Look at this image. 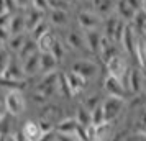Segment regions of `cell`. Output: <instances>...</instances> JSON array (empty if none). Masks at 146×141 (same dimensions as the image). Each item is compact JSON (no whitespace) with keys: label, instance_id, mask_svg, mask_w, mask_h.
<instances>
[{"label":"cell","instance_id":"7","mask_svg":"<svg viewBox=\"0 0 146 141\" xmlns=\"http://www.w3.org/2000/svg\"><path fill=\"white\" fill-rule=\"evenodd\" d=\"M71 71L76 72V74L82 75L86 81H92L99 75L100 69L97 66V62L92 59H79V61H74L72 66H71Z\"/></svg>","mask_w":146,"mask_h":141},{"label":"cell","instance_id":"35","mask_svg":"<svg viewBox=\"0 0 146 141\" xmlns=\"http://www.w3.org/2000/svg\"><path fill=\"white\" fill-rule=\"evenodd\" d=\"M125 141H146V131H135V133L128 134Z\"/></svg>","mask_w":146,"mask_h":141},{"label":"cell","instance_id":"4","mask_svg":"<svg viewBox=\"0 0 146 141\" xmlns=\"http://www.w3.org/2000/svg\"><path fill=\"white\" fill-rule=\"evenodd\" d=\"M126 105V99L123 97H108L104 99L102 102V110H104V117H105L107 123H113V121L118 118L121 112L125 110Z\"/></svg>","mask_w":146,"mask_h":141},{"label":"cell","instance_id":"39","mask_svg":"<svg viewBox=\"0 0 146 141\" xmlns=\"http://www.w3.org/2000/svg\"><path fill=\"white\" fill-rule=\"evenodd\" d=\"M17 2V7H18V10H27V8L31 7V0H15Z\"/></svg>","mask_w":146,"mask_h":141},{"label":"cell","instance_id":"2","mask_svg":"<svg viewBox=\"0 0 146 141\" xmlns=\"http://www.w3.org/2000/svg\"><path fill=\"white\" fill-rule=\"evenodd\" d=\"M126 21H123L121 18H118L117 15H112V17H108L104 20V26H102V31L105 34V38H108L110 41L113 43H117L120 44V41H121V36L125 33L126 30Z\"/></svg>","mask_w":146,"mask_h":141},{"label":"cell","instance_id":"9","mask_svg":"<svg viewBox=\"0 0 146 141\" xmlns=\"http://www.w3.org/2000/svg\"><path fill=\"white\" fill-rule=\"evenodd\" d=\"M104 90L108 97H123L125 99L128 90H126L125 84L121 82V79L115 77V75L107 74V77L104 79Z\"/></svg>","mask_w":146,"mask_h":141},{"label":"cell","instance_id":"34","mask_svg":"<svg viewBox=\"0 0 146 141\" xmlns=\"http://www.w3.org/2000/svg\"><path fill=\"white\" fill-rule=\"evenodd\" d=\"M31 7L38 8V10L46 13V12L51 10V2L49 0H31Z\"/></svg>","mask_w":146,"mask_h":141},{"label":"cell","instance_id":"33","mask_svg":"<svg viewBox=\"0 0 146 141\" xmlns=\"http://www.w3.org/2000/svg\"><path fill=\"white\" fill-rule=\"evenodd\" d=\"M51 53H53L54 56H56V59L61 62V61L64 59V54H66V44H64L59 38H58V40H56V43H54L53 49H51Z\"/></svg>","mask_w":146,"mask_h":141},{"label":"cell","instance_id":"45","mask_svg":"<svg viewBox=\"0 0 146 141\" xmlns=\"http://www.w3.org/2000/svg\"><path fill=\"white\" fill-rule=\"evenodd\" d=\"M2 48H5V44H3V43H2V41H0V49H2Z\"/></svg>","mask_w":146,"mask_h":141},{"label":"cell","instance_id":"36","mask_svg":"<svg viewBox=\"0 0 146 141\" xmlns=\"http://www.w3.org/2000/svg\"><path fill=\"white\" fill-rule=\"evenodd\" d=\"M10 38H12L10 30H8V28H5V26H0V41H2L3 44H7Z\"/></svg>","mask_w":146,"mask_h":141},{"label":"cell","instance_id":"24","mask_svg":"<svg viewBox=\"0 0 146 141\" xmlns=\"http://www.w3.org/2000/svg\"><path fill=\"white\" fill-rule=\"evenodd\" d=\"M40 53V46H38V41L33 40L31 36H28V40L25 41V44L21 46V49L18 51V58H20L21 61H25L27 58H30V56H33V54Z\"/></svg>","mask_w":146,"mask_h":141},{"label":"cell","instance_id":"1","mask_svg":"<svg viewBox=\"0 0 146 141\" xmlns=\"http://www.w3.org/2000/svg\"><path fill=\"white\" fill-rule=\"evenodd\" d=\"M123 84H125L126 90L133 95H139L145 92V84H146V77H145V71L141 67H130L128 74L123 77Z\"/></svg>","mask_w":146,"mask_h":141},{"label":"cell","instance_id":"31","mask_svg":"<svg viewBox=\"0 0 146 141\" xmlns=\"http://www.w3.org/2000/svg\"><path fill=\"white\" fill-rule=\"evenodd\" d=\"M102 102H104V99H102L99 94H94V95H89L86 100L82 102V107H86L89 112H94L97 107L102 105Z\"/></svg>","mask_w":146,"mask_h":141},{"label":"cell","instance_id":"46","mask_svg":"<svg viewBox=\"0 0 146 141\" xmlns=\"http://www.w3.org/2000/svg\"><path fill=\"white\" fill-rule=\"evenodd\" d=\"M143 94H145V95H146V84H145V92H143Z\"/></svg>","mask_w":146,"mask_h":141},{"label":"cell","instance_id":"30","mask_svg":"<svg viewBox=\"0 0 146 141\" xmlns=\"http://www.w3.org/2000/svg\"><path fill=\"white\" fill-rule=\"evenodd\" d=\"M49 25H51V23H49V21L48 20H44V21H41L40 25H36V26L33 28V30H31V31H30V36H31V38H33V40H40L41 36H43V34H46L48 31H51V28H49Z\"/></svg>","mask_w":146,"mask_h":141},{"label":"cell","instance_id":"25","mask_svg":"<svg viewBox=\"0 0 146 141\" xmlns=\"http://www.w3.org/2000/svg\"><path fill=\"white\" fill-rule=\"evenodd\" d=\"M27 89V81H13L8 79L7 75H0V90H25Z\"/></svg>","mask_w":146,"mask_h":141},{"label":"cell","instance_id":"8","mask_svg":"<svg viewBox=\"0 0 146 141\" xmlns=\"http://www.w3.org/2000/svg\"><path fill=\"white\" fill-rule=\"evenodd\" d=\"M105 67H107V74L115 75V77H118L121 81H123V77L128 74V69H130L128 61H126L123 53H118L117 56H113L112 59L105 64Z\"/></svg>","mask_w":146,"mask_h":141},{"label":"cell","instance_id":"14","mask_svg":"<svg viewBox=\"0 0 146 141\" xmlns=\"http://www.w3.org/2000/svg\"><path fill=\"white\" fill-rule=\"evenodd\" d=\"M8 79H13V81H27V77H25V72H23V62L21 59L15 54L12 56V59H10V64H8L7 71H5V74Z\"/></svg>","mask_w":146,"mask_h":141},{"label":"cell","instance_id":"29","mask_svg":"<svg viewBox=\"0 0 146 141\" xmlns=\"http://www.w3.org/2000/svg\"><path fill=\"white\" fill-rule=\"evenodd\" d=\"M76 120L79 121L80 126H90L92 125V112H89L86 107L80 105L77 108V113H76Z\"/></svg>","mask_w":146,"mask_h":141},{"label":"cell","instance_id":"12","mask_svg":"<svg viewBox=\"0 0 146 141\" xmlns=\"http://www.w3.org/2000/svg\"><path fill=\"white\" fill-rule=\"evenodd\" d=\"M66 82H67V87H69V92H71V97H74V95L80 94L84 89L87 87V82L82 75L76 74V72H72V71H69V72H66Z\"/></svg>","mask_w":146,"mask_h":141},{"label":"cell","instance_id":"40","mask_svg":"<svg viewBox=\"0 0 146 141\" xmlns=\"http://www.w3.org/2000/svg\"><path fill=\"white\" fill-rule=\"evenodd\" d=\"M15 136H17V141H28L27 138H25V134L21 133V131H17V133H15Z\"/></svg>","mask_w":146,"mask_h":141},{"label":"cell","instance_id":"17","mask_svg":"<svg viewBox=\"0 0 146 141\" xmlns=\"http://www.w3.org/2000/svg\"><path fill=\"white\" fill-rule=\"evenodd\" d=\"M8 30H10L12 36H13V34H20V33H28L27 17H25V12H23V10H18V12H15V13L12 15Z\"/></svg>","mask_w":146,"mask_h":141},{"label":"cell","instance_id":"26","mask_svg":"<svg viewBox=\"0 0 146 141\" xmlns=\"http://www.w3.org/2000/svg\"><path fill=\"white\" fill-rule=\"evenodd\" d=\"M28 36L30 34L28 33H20V34H13L10 40H8V43L5 44V48H7L10 53H15L18 54V51L21 49V46L25 44V41L28 40Z\"/></svg>","mask_w":146,"mask_h":141},{"label":"cell","instance_id":"23","mask_svg":"<svg viewBox=\"0 0 146 141\" xmlns=\"http://www.w3.org/2000/svg\"><path fill=\"white\" fill-rule=\"evenodd\" d=\"M59 66V61L56 59L51 51L41 53V74H49V72H56V69Z\"/></svg>","mask_w":146,"mask_h":141},{"label":"cell","instance_id":"3","mask_svg":"<svg viewBox=\"0 0 146 141\" xmlns=\"http://www.w3.org/2000/svg\"><path fill=\"white\" fill-rule=\"evenodd\" d=\"M3 105L7 113H10L12 117H20L21 113H25L27 108V100L23 97V90H8L5 92L3 97Z\"/></svg>","mask_w":146,"mask_h":141},{"label":"cell","instance_id":"41","mask_svg":"<svg viewBox=\"0 0 146 141\" xmlns=\"http://www.w3.org/2000/svg\"><path fill=\"white\" fill-rule=\"evenodd\" d=\"M5 115H7V110H5V105H3V103L0 102V120H2V118H3Z\"/></svg>","mask_w":146,"mask_h":141},{"label":"cell","instance_id":"43","mask_svg":"<svg viewBox=\"0 0 146 141\" xmlns=\"http://www.w3.org/2000/svg\"><path fill=\"white\" fill-rule=\"evenodd\" d=\"M3 141H17V136H15V134H10V136H7Z\"/></svg>","mask_w":146,"mask_h":141},{"label":"cell","instance_id":"21","mask_svg":"<svg viewBox=\"0 0 146 141\" xmlns=\"http://www.w3.org/2000/svg\"><path fill=\"white\" fill-rule=\"evenodd\" d=\"M44 12H41V10H38V8L35 7H30L25 10V17H27V28H28V33L33 30L36 25H40L41 21H44L46 18H44Z\"/></svg>","mask_w":146,"mask_h":141},{"label":"cell","instance_id":"47","mask_svg":"<svg viewBox=\"0 0 146 141\" xmlns=\"http://www.w3.org/2000/svg\"><path fill=\"white\" fill-rule=\"evenodd\" d=\"M0 141H3V140H2V136H0Z\"/></svg>","mask_w":146,"mask_h":141},{"label":"cell","instance_id":"32","mask_svg":"<svg viewBox=\"0 0 146 141\" xmlns=\"http://www.w3.org/2000/svg\"><path fill=\"white\" fill-rule=\"evenodd\" d=\"M10 59H12V53L8 51L7 48H2L0 49V75L5 74L8 64H10Z\"/></svg>","mask_w":146,"mask_h":141},{"label":"cell","instance_id":"6","mask_svg":"<svg viewBox=\"0 0 146 141\" xmlns=\"http://www.w3.org/2000/svg\"><path fill=\"white\" fill-rule=\"evenodd\" d=\"M77 23H79V26L82 31L102 30V26H104V18L95 10H80L79 13H77Z\"/></svg>","mask_w":146,"mask_h":141},{"label":"cell","instance_id":"48","mask_svg":"<svg viewBox=\"0 0 146 141\" xmlns=\"http://www.w3.org/2000/svg\"><path fill=\"white\" fill-rule=\"evenodd\" d=\"M97 141H102V140H97Z\"/></svg>","mask_w":146,"mask_h":141},{"label":"cell","instance_id":"19","mask_svg":"<svg viewBox=\"0 0 146 141\" xmlns=\"http://www.w3.org/2000/svg\"><path fill=\"white\" fill-rule=\"evenodd\" d=\"M94 3V10L105 20L108 17L115 15L117 10V0H92Z\"/></svg>","mask_w":146,"mask_h":141},{"label":"cell","instance_id":"20","mask_svg":"<svg viewBox=\"0 0 146 141\" xmlns=\"http://www.w3.org/2000/svg\"><path fill=\"white\" fill-rule=\"evenodd\" d=\"M48 21L53 26H58V28L67 26L69 25V12L67 10H59V8H51Z\"/></svg>","mask_w":146,"mask_h":141},{"label":"cell","instance_id":"5","mask_svg":"<svg viewBox=\"0 0 146 141\" xmlns=\"http://www.w3.org/2000/svg\"><path fill=\"white\" fill-rule=\"evenodd\" d=\"M59 77L61 74L56 72H49V74H43L40 84L36 85V92L43 94L46 99H51L56 94H59Z\"/></svg>","mask_w":146,"mask_h":141},{"label":"cell","instance_id":"38","mask_svg":"<svg viewBox=\"0 0 146 141\" xmlns=\"http://www.w3.org/2000/svg\"><path fill=\"white\" fill-rule=\"evenodd\" d=\"M58 141H82L77 134H59L58 133Z\"/></svg>","mask_w":146,"mask_h":141},{"label":"cell","instance_id":"10","mask_svg":"<svg viewBox=\"0 0 146 141\" xmlns=\"http://www.w3.org/2000/svg\"><path fill=\"white\" fill-rule=\"evenodd\" d=\"M138 41H139V34L133 30V26L128 23L126 25V30L123 36H121V41H120V46L125 51L126 54H133L136 56V48H138Z\"/></svg>","mask_w":146,"mask_h":141},{"label":"cell","instance_id":"11","mask_svg":"<svg viewBox=\"0 0 146 141\" xmlns=\"http://www.w3.org/2000/svg\"><path fill=\"white\" fill-rule=\"evenodd\" d=\"M86 33V43L89 48V53L99 56L100 49H102V43H104V31L102 30H90V31H84Z\"/></svg>","mask_w":146,"mask_h":141},{"label":"cell","instance_id":"42","mask_svg":"<svg viewBox=\"0 0 146 141\" xmlns=\"http://www.w3.org/2000/svg\"><path fill=\"white\" fill-rule=\"evenodd\" d=\"M7 12V5H5V0H0V13H5Z\"/></svg>","mask_w":146,"mask_h":141},{"label":"cell","instance_id":"44","mask_svg":"<svg viewBox=\"0 0 146 141\" xmlns=\"http://www.w3.org/2000/svg\"><path fill=\"white\" fill-rule=\"evenodd\" d=\"M141 10L146 13V0H143V7H141Z\"/></svg>","mask_w":146,"mask_h":141},{"label":"cell","instance_id":"27","mask_svg":"<svg viewBox=\"0 0 146 141\" xmlns=\"http://www.w3.org/2000/svg\"><path fill=\"white\" fill-rule=\"evenodd\" d=\"M15 117H12L10 113H7L2 120H0V136H2V140H5L7 136L10 134H15L13 133V120Z\"/></svg>","mask_w":146,"mask_h":141},{"label":"cell","instance_id":"13","mask_svg":"<svg viewBox=\"0 0 146 141\" xmlns=\"http://www.w3.org/2000/svg\"><path fill=\"white\" fill-rule=\"evenodd\" d=\"M66 44L71 49H76V51H89L87 43H86V33L84 31L71 30L66 36Z\"/></svg>","mask_w":146,"mask_h":141},{"label":"cell","instance_id":"22","mask_svg":"<svg viewBox=\"0 0 146 141\" xmlns=\"http://www.w3.org/2000/svg\"><path fill=\"white\" fill-rule=\"evenodd\" d=\"M136 13H138V12L130 7L126 0H117V10H115V15H117L118 18H121V20L126 21V23H131Z\"/></svg>","mask_w":146,"mask_h":141},{"label":"cell","instance_id":"37","mask_svg":"<svg viewBox=\"0 0 146 141\" xmlns=\"http://www.w3.org/2000/svg\"><path fill=\"white\" fill-rule=\"evenodd\" d=\"M12 15H13V13H10V12L0 13V26L8 28V25H10V20H12Z\"/></svg>","mask_w":146,"mask_h":141},{"label":"cell","instance_id":"28","mask_svg":"<svg viewBox=\"0 0 146 141\" xmlns=\"http://www.w3.org/2000/svg\"><path fill=\"white\" fill-rule=\"evenodd\" d=\"M56 36H54L53 31H48L46 34H43L40 40H38V46H40V51L41 53H46V51H51L54 46V43H56Z\"/></svg>","mask_w":146,"mask_h":141},{"label":"cell","instance_id":"15","mask_svg":"<svg viewBox=\"0 0 146 141\" xmlns=\"http://www.w3.org/2000/svg\"><path fill=\"white\" fill-rule=\"evenodd\" d=\"M21 62H23V72H25V77H27V79L35 77L36 74L41 72V51L36 53V54H33V56H30V58H27V59L21 61Z\"/></svg>","mask_w":146,"mask_h":141},{"label":"cell","instance_id":"16","mask_svg":"<svg viewBox=\"0 0 146 141\" xmlns=\"http://www.w3.org/2000/svg\"><path fill=\"white\" fill-rule=\"evenodd\" d=\"M20 131L25 134V138H27L28 141H40L43 133H44V130L41 128L40 121H33V120L25 121V125L21 126Z\"/></svg>","mask_w":146,"mask_h":141},{"label":"cell","instance_id":"18","mask_svg":"<svg viewBox=\"0 0 146 141\" xmlns=\"http://www.w3.org/2000/svg\"><path fill=\"white\" fill-rule=\"evenodd\" d=\"M79 128H80V125H79V121L76 120V117L62 118V120H59L54 125L56 133H59V134H77Z\"/></svg>","mask_w":146,"mask_h":141}]
</instances>
